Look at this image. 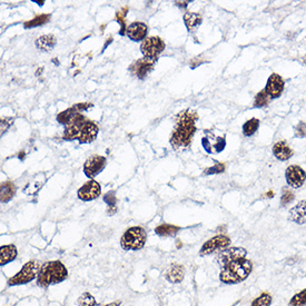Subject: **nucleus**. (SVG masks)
Segmentation results:
<instances>
[{"label":"nucleus","instance_id":"obj_34","mask_svg":"<svg viewBox=\"0 0 306 306\" xmlns=\"http://www.w3.org/2000/svg\"><path fill=\"white\" fill-rule=\"evenodd\" d=\"M127 11H128V8H127V7H124L122 10L117 11V14H116V20H117V23H118V24H121V25H122L121 35H125V30H127L126 26H125V17H126Z\"/></svg>","mask_w":306,"mask_h":306},{"label":"nucleus","instance_id":"obj_7","mask_svg":"<svg viewBox=\"0 0 306 306\" xmlns=\"http://www.w3.org/2000/svg\"><path fill=\"white\" fill-rule=\"evenodd\" d=\"M165 47L166 46H165L164 40L160 37H147L140 45V51L145 58L156 61L159 53L164 51Z\"/></svg>","mask_w":306,"mask_h":306},{"label":"nucleus","instance_id":"obj_40","mask_svg":"<svg viewBox=\"0 0 306 306\" xmlns=\"http://www.w3.org/2000/svg\"><path fill=\"white\" fill-rule=\"evenodd\" d=\"M266 196H267V197H274V193H273L272 191H271V192H268V193L266 194Z\"/></svg>","mask_w":306,"mask_h":306},{"label":"nucleus","instance_id":"obj_41","mask_svg":"<svg viewBox=\"0 0 306 306\" xmlns=\"http://www.w3.org/2000/svg\"><path fill=\"white\" fill-rule=\"evenodd\" d=\"M177 244H178V245H177V247H178V249H179V247H180V242L177 241Z\"/></svg>","mask_w":306,"mask_h":306},{"label":"nucleus","instance_id":"obj_13","mask_svg":"<svg viewBox=\"0 0 306 306\" xmlns=\"http://www.w3.org/2000/svg\"><path fill=\"white\" fill-rule=\"evenodd\" d=\"M284 87L285 82L282 77H280L279 74L273 73L272 75L268 77L266 86H265V92L267 93L268 96L271 97V99H276L282 96V94L284 92Z\"/></svg>","mask_w":306,"mask_h":306},{"label":"nucleus","instance_id":"obj_3","mask_svg":"<svg viewBox=\"0 0 306 306\" xmlns=\"http://www.w3.org/2000/svg\"><path fill=\"white\" fill-rule=\"evenodd\" d=\"M68 278V270L60 260H51L40 268L37 278V284L43 288L59 284Z\"/></svg>","mask_w":306,"mask_h":306},{"label":"nucleus","instance_id":"obj_8","mask_svg":"<svg viewBox=\"0 0 306 306\" xmlns=\"http://www.w3.org/2000/svg\"><path fill=\"white\" fill-rule=\"evenodd\" d=\"M230 244V238L226 236L224 234L216 235V236L212 237L208 241H206L203 244L202 249L200 251L201 256H206L216 253V252H222L227 249Z\"/></svg>","mask_w":306,"mask_h":306},{"label":"nucleus","instance_id":"obj_36","mask_svg":"<svg viewBox=\"0 0 306 306\" xmlns=\"http://www.w3.org/2000/svg\"><path fill=\"white\" fill-rule=\"evenodd\" d=\"M224 171H225V165L223 163H217V164H215L214 166L205 169L204 174L205 175H212V174H222Z\"/></svg>","mask_w":306,"mask_h":306},{"label":"nucleus","instance_id":"obj_11","mask_svg":"<svg viewBox=\"0 0 306 306\" xmlns=\"http://www.w3.org/2000/svg\"><path fill=\"white\" fill-rule=\"evenodd\" d=\"M106 163L107 160L104 156L93 155L92 157H89L84 165V172L86 176L89 177V178L96 177L99 173L104 171Z\"/></svg>","mask_w":306,"mask_h":306},{"label":"nucleus","instance_id":"obj_42","mask_svg":"<svg viewBox=\"0 0 306 306\" xmlns=\"http://www.w3.org/2000/svg\"><path fill=\"white\" fill-rule=\"evenodd\" d=\"M304 63H305V65H306V56L304 57Z\"/></svg>","mask_w":306,"mask_h":306},{"label":"nucleus","instance_id":"obj_38","mask_svg":"<svg viewBox=\"0 0 306 306\" xmlns=\"http://www.w3.org/2000/svg\"><path fill=\"white\" fill-rule=\"evenodd\" d=\"M189 3V1H183V2H180V1H176V5H178V6H183V7H186Z\"/></svg>","mask_w":306,"mask_h":306},{"label":"nucleus","instance_id":"obj_21","mask_svg":"<svg viewBox=\"0 0 306 306\" xmlns=\"http://www.w3.org/2000/svg\"><path fill=\"white\" fill-rule=\"evenodd\" d=\"M202 22H203L202 16L200 14H196V12H186L184 15L185 26L188 29L189 32L195 31L202 25Z\"/></svg>","mask_w":306,"mask_h":306},{"label":"nucleus","instance_id":"obj_32","mask_svg":"<svg viewBox=\"0 0 306 306\" xmlns=\"http://www.w3.org/2000/svg\"><path fill=\"white\" fill-rule=\"evenodd\" d=\"M78 306H96L97 302L95 300V297L90 294V293L86 292L84 294H81L77 300Z\"/></svg>","mask_w":306,"mask_h":306},{"label":"nucleus","instance_id":"obj_27","mask_svg":"<svg viewBox=\"0 0 306 306\" xmlns=\"http://www.w3.org/2000/svg\"><path fill=\"white\" fill-rule=\"evenodd\" d=\"M270 101H271V97L268 96L267 93L265 92V89H262L255 96L253 106L256 107V108H262V107H265L266 105H268Z\"/></svg>","mask_w":306,"mask_h":306},{"label":"nucleus","instance_id":"obj_10","mask_svg":"<svg viewBox=\"0 0 306 306\" xmlns=\"http://www.w3.org/2000/svg\"><path fill=\"white\" fill-rule=\"evenodd\" d=\"M285 178L293 188H300L306 181V172L299 165H291L285 171Z\"/></svg>","mask_w":306,"mask_h":306},{"label":"nucleus","instance_id":"obj_24","mask_svg":"<svg viewBox=\"0 0 306 306\" xmlns=\"http://www.w3.org/2000/svg\"><path fill=\"white\" fill-rule=\"evenodd\" d=\"M16 186L12 181H3L1 184V196L0 200L2 203L10 202L16 195Z\"/></svg>","mask_w":306,"mask_h":306},{"label":"nucleus","instance_id":"obj_26","mask_svg":"<svg viewBox=\"0 0 306 306\" xmlns=\"http://www.w3.org/2000/svg\"><path fill=\"white\" fill-rule=\"evenodd\" d=\"M259 127V119L257 118H252L250 121H247L243 125V134L246 137H251L253 136L256 131H257Z\"/></svg>","mask_w":306,"mask_h":306},{"label":"nucleus","instance_id":"obj_39","mask_svg":"<svg viewBox=\"0 0 306 306\" xmlns=\"http://www.w3.org/2000/svg\"><path fill=\"white\" fill-rule=\"evenodd\" d=\"M121 304H122V302H113V303L107 304L105 306H121Z\"/></svg>","mask_w":306,"mask_h":306},{"label":"nucleus","instance_id":"obj_28","mask_svg":"<svg viewBox=\"0 0 306 306\" xmlns=\"http://www.w3.org/2000/svg\"><path fill=\"white\" fill-rule=\"evenodd\" d=\"M273 302V297L270 293L264 292L258 295L256 299L252 302L251 306H271Z\"/></svg>","mask_w":306,"mask_h":306},{"label":"nucleus","instance_id":"obj_16","mask_svg":"<svg viewBox=\"0 0 306 306\" xmlns=\"http://www.w3.org/2000/svg\"><path fill=\"white\" fill-rule=\"evenodd\" d=\"M147 32H148L147 25L144 24V23H139V22H136V23H133L131 25H129V26L127 27V30H126L127 36L134 41H139V40H143V39L145 40L146 39Z\"/></svg>","mask_w":306,"mask_h":306},{"label":"nucleus","instance_id":"obj_17","mask_svg":"<svg viewBox=\"0 0 306 306\" xmlns=\"http://www.w3.org/2000/svg\"><path fill=\"white\" fill-rule=\"evenodd\" d=\"M288 218L299 225L306 224V201H300L294 207L289 209Z\"/></svg>","mask_w":306,"mask_h":306},{"label":"nucleus","instance_id":"obj_37","mask_svg":"<svg viewBox=\"0 0 306 306\" xmlns=\"http://www.w3.org/2000/svg\"><path fill=\"white\" fill-rule=\"evenodd\" d=\"M12 123H14V118H2L1 119V129H2L1 133L6 131L8 128L12 125Z\"/></svg>","mask_w":306,"mask_h":306},{"label":"nucleus","instance_id":"obj_1","mask_svg":"<svg viewBox=\"0 0 306 306\" xmlns=\"http://www.w3.org/2000/svg\"><path fill=\"white\" fill-rule=\"evenodd\" d=\"M197 119V113L192 109H185L177 115L175 127L171 135V144L174 150H185L191 146L196 133Z\"/></svg>","mask_w":306,"mask_h":306},{"label":"nucleus","instance_id":"obj_25","mask_svg":"<svg viewBox=\"0 0 306 306\" xmlns=\"http://www.w3.org/2000/svg\"><path fill=\"white\" fill-rule=\"evenodd\" d=\"M81 113V111L78 109V107L75 105L73 107H70V108H68L67 110L63 111V113H60L59 115L57 116V121L59 122L60 124H64V125H69L70 123H72V121L74 118L76 117L77 114Z\"/></svg>","mask_w":306,"mask_h":306},{"label":"nucleus","instance_id":"obj_9","mask_svg":"<svg viewBox=\"0 0 306 306\" xmlns=\"http://www.w3.org/2000/svg\"><path fill=\"white\" fill-rule=\"evenodd\" d=\"M247 251L243 247H230V249H226L224 251H222L220 254L217 255L216 262L218 263V265L222 267H225L229 264L235 262V260L246 258Z\"/></svg>","mask_w":306,"mask_h":306},{"label":"nucleus","instance_id":"obj_14","mask_svg":"<svg viewBox=\"0 0 306 306\" xmlns=\"http://www.w3.org/2000/svg\"><path fill=\"white\" fill-rule=\"evenodd\" d=\"M202 145L206 153L214 154V153H221L224 151L226 147V140L224 137H218V136L209 133L207 136L203 137Z\"/></svg>","mask_w":306,"mask_h":306},{"label":"nucleus","instance_id":"obj_31","mask_svg":"<svg viewBox=\"0 0 306 306\" xmlns=\"http://www.w3.org/2000/svg\"><path fill=\"white\" fill-rule=\"evenodd\" d=\"M49 19H51V15H47V14L37 16L36 18L30 20V22L25 23V28H32V27L41 26V25L48 23Z\"/></svg>","mask_w":306,"mask_h":306},{"label":"nucleus","instance_id":"obj_15","mask_svg":"<svg viewBox=\"0 0 306 306\" xmlns=\"http://www.w3.org/2000/svg\"><path fill=\"white\" fill-rule=\"evenodd\" d=\"M156 61L147 59V58H142V59H138L137 61H135L134 64H131L129 67L130 73L135 75L136 77L140 78V79H144L148 74H150L153 69L155 67Z\"/></svg>","mask_w":306,"mask_h":306},{"label":"nucleus","instance_id":"obj_2","mask_svg":"<svg viewBox=\"0 0 306 306\" xmlns=\"http://www.w3.org/2000/svg\"><path fill=\"white\" fill-rule=\"evenodd\" d=\"M99 131L98 126L94 122L87 119L80 113L76 115L69 125L64 130V139H77L80 144H88L94 142Z\"/></svg>","mask_w":306,"mask_h":306},{"label":"nucleus","instance_id":"obj_6","mask_svg":"<svg viewBox=\"0 0 306 306\" xmlns=\"http://www.w3.org/2000/svg\"><path fill=\"white\" fill-rule=\"evenodd\" d=\"M41 266L37 260H29L25 264L17 274L8 280V286H18V285H25L38 278Z\"/></svg>","mask_w":306,"mask_h":306},{"label":"nucleus","instance_id":"obj_22","mask_svg":"<svg viewBox=\"0 0 306 306\" xmlns=\"http://www.w3.org/2000/svg\"><path fill=\"white\" fill-rule=\"evenodd\" d=\"M57 44V39L53 35H45L41 36L40 38L37 39L36 45L37 47L44 51H51L55 48Z\"/></svg>","mask_w":306,"mask_h":306},{"label":"nucleus","instance_id":"obj_4","mask_svg":"<svg viewBox=\"0 0 306 306\" xmlns=\"http://www.w3.org/2000/svg\"><path fill=\"white\" fill-rule=\"evenodd\" d=\"M252 271H253V264H252L251 260L242 258L223 267L220 274V280L224 284H238L249 278Z\"/></svg>","mask_w":306,"mask_h":306},{"label":"nucleus","instance_id":"obj_29","mask_svg":"<svg viewBox=\"0 0 306 306\" xmlns=\"http://www.w3.org/2000/svg\"><path fill=\"white\" fill-rule=\"evenodd\" d=\"M104 201L108 205V215L111 216L117 212V198H116L114 192L107 193L104 196Z\"/></svg>","mask_w":306,"mask_h":306},{"label":"nucleus","instance_id":"obj_19","mask_svg":"<svg viewBox=\"0 0 306 306\" xmlns=\"http://www.w3.org/2000/svg\"><path fill=\"white\" fill-rule=\"evenodd\" d=\"M165 278L169 283L178 284L183 282L185 278V267L180 264H173L165 273Z\"/></svg>","mask_w":306,"mask_h":306},{"label":"nucleus","instance_id":"obj_20","mask_svg":"<svg viewBox=\"0 0 306 306\" xmlns=\"http://www.w3.org/2000/svg\"><path fill=\"white\" fill-rule=\"evenodd\" d=\"M17 249L12 244L1 246V249H0V266H5L7 264L14 262L17 258Z\"/></svg>","mask_w":306,"mask_h":306},{"label":"nucleus","instance_id":"obj_23","mask_svg":"<svg viewBox=\"0 0 306 306\" xmlns=\"http://www.w3.org/2000/svg\"><path fill=\"white\" fill-rule=\"evenodd\" d=\"M180 230L179 226L172 224H162L155 229V233L160 237H173Z\"/></svg>","mask_w":306,"mask_h":306},{"label":"nucleus","instance_id":"obj_5","mask_svg":"<svg viewBox=\"0 0 306 306\" xmlns=\"http://www.w3.org/2000/svg\"><path fill=\"white\" fill-rule=\"evenodd\" d=\"M147 241V233L143 227L134 226L124 233L121 245L125 251H139L145 246Z\"/></svg>","mask_w":306,"mask_h":306},{"label":"nucleus","instance_id":"obj_33","mask_svg":"<svg viewBox=\"0 0 306 306\" xmlns=\"http://www.w3.org/2000/svg\"><path fill=\"white\" fill-rule=\"evenodd\" d=\"M288 306H306V288L293 296Z\"/></svg>","mask_w":306,"mask_h":306},{"label":"nucleus","instance_id":"obj_12","mask_svg":"<svg viewBox=\"0 0 306 306\" xmlns=\"http://www.w3.org/2000/svg\"><path fill=\"white\" fill-rule=\"evenodd\" d=\"M101 194H102L101 185L94 179L87 181V183L82 185L77 192L78 198L84 202H90L96 200V198L101 196Z\"/></svg>","mask_w":306,"mask_h":306},{"label":"nucleus","instance_id":"obj_18","mask_svg":"<svg viewBox=\"0 0 306 306\" xmlns=\"http://www.w3.org/2000/svg\"><path fill=\"white\" fill-rule=\"evenodd\" d=\"M272 151L275 158L280 160V162L288 160L293 156L292 148L288 146V144L285 140H280V142L275 143Z\"/></svg>","mask_w":306,"mask_h":306},{"label":"nucleus","instance_id":"obj_35","mask_svg":"<svg viewBox=\"0 0 306 306\" xmlns=\"http://www.w3.org/2000/svg\"><path fill=\"white\" fill-rule=\"evenodd\" d=\"M294 136L296 138L306 137V123L305 122H300L294 127Z\"/></svg>","mask_w":306,"mask_h":306},{"label":"nucleus","instance_id":"obj_30","mask_svg":"<svg viewBox=\"0 0 306 306\" xmlns=\"http://www.w3.org/2000/svg\"><path fill=\"white\" fill-rule=\"evenodd\" d=\"M295 200V194L293 191H291L288 187H285L282 188V196H280V205L283 206V207H286V206H288L291 203H293V201Z\"/></svg>","mask_w":306,"mask_h":306}]
</instances>
